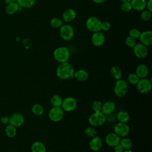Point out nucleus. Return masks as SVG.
<instances>
[{
	"instance_id": "obj_40",
	"label": "nucleus",
	"mask_w": 152,
	"mask_h": 152,
	"mask_svg": "<svg viewBox=\"0 0 152 152\" xmlns=\"http://www.w3.org/2000/svg\"><path fill=\"white\" fill-rule=\"evenodd\" d=\"M113 148H114V151L115 152H123L124 151V148H122V147L119 144L114 146Z\"/></svg>"
},
{
	"instance_id": "obj_35",
	"label": "nucleus",
	"mask_w": 152,
	"mask_h": 152,
	"mask_svg": "<svg viewBox=\"0 0 152 152\" xmlns=\"http://www.w3.org/2000/svg\"><path fill=\"white\" fill-rule=\"evenodd\" d=\"M140 34H141L140 31L135 28H131L129 31V36L131 37L134 39H139Z\"/></svg>"
},
{
	"instance_id": "obj_13",
	"label": "nucleus",
	"mask_w": 152,
	"mask_h": 152,
	"mask_svg": "<svg viewBox=\"0 0 152 152\" xmlns=\"http://www.w3.org/2000/svg\"><path fill=\"white\" fill-rule=\"evenodd\" d=\"M92 44L96 47L102 46L105 42V36L101 31L93 33L91 37Z\"/></svg>"
},
{
	"instance_id": "obj_38",
	"label": "nucleus",
	"mask_w": 152,
	"mask_h": 152,
	"mask_svg": "<svg viewBox=\"0 0 152 152\" xmlns=\"http://www.w3.org/2000/svg\"><path fill=\"white\" fill-rule=\"evenodd\" d=\"M125 42V44L127 46H128L129 48H133L134 46L136 45L135 39L132 38L130 36H128V37H126Z\"/></svg>"
},
{
	"instance_id": "obj_47",
	"label": "nucleus",
	"mask_w": 152,
	"mask_h": 152,
	"mask_svg": "<svg viewBox=\"0 0 152 152\" xmlns=\"http://www.w3.org/2000/svg\"><path fill=\"white\" fill-rule=\"evenodd\" d=\"M48 152H52V151H48Z\"/></svg>"
},
{
	"instance_id": "obj_33",
	"label": "nucleus",
	"mask_w": 152,
	"mask_h": 152,
	"mask_svg": "<svg viewBox=\"0 0 152 152\" xmlns=\"http://www.w3.org/2000/svg\"><path fill=\"white\" fill-rule=\"evenodd\" d=\"M84 133L87 137L91 138H93L97 135V131L93 126L87 127L84 130Z\"/></svg>"
},
{
	"instance_id": "obj_17",
	"label": "nucleus",
	"mask_w": 152,
	"mask_h": 152,
	"mask_svg": "<svg viewBox=\"0 0 152 152\" xmlns=\"http://www.w3.org/2000/svg\"><path fill=\"white\" fill-rule=\"evenodd\" d=\"M115 110V104L112 101L106 102L102 104L101 112H102L105 115H110Z\"/></svg>"
},
{
	"instance_id": "obj_29",
	"label": "nucleus",
	"mask_w": 152,
	"mask_h": 152,
	"mask_svg": "<svg viewBox=\"0 0 152 152\" xmlns=\"http://www.w3.org/2000/svg\"><path fill=\"white\" fill-rule=\"evenodd\" d=\"M17 2L20 7L30 8L34 5L36 0H17Z\"/></svg>"
},
{
	"instance_id": "obj_46",
	"label": "nucleus",
	"mask_w": 152,
	"mask_h": 152,
	"mask_svg": "<svg viewBox=\"0 0 152 152\" xmlns=\"http://www.w3.org/2000/svg\"><path fill=\"white\" fill-rule=\"evenodd\" d=\"M123 152H133V151H131V150H126L124 151Z\"/></svg>"
},
{
	"instance_id": "obj_18",
	"label": "nucleus",
	"mask_w": 152,
	"mask_h": 152,
	"mask_svg": "<svg viewBox=\"0 0 152 152\" xmlns=\"http://www.w3.org/2000/svg\"><path fill=\"white\" fill-rule=\"evenodd\" d=\"M146 2L145 0H131L130 3L132 9L135 11H141L145 8Z\"/></svg>"
},
{
	"instance_id": "obj_31",
	"label": "nucleus",
	"mask_w": 152,
	"mask_h": 152,
	"mask_svg": "<svg viewBox=\"0 0 152 152\" xmlns=\"http://www.w3.org/2000/svg\"><path fill=\"white\" fill-rule=\"evenodd\" d=\"M31 112L36 115H41L44 112V108L40 104L36 103L32 106Z\"/></svg>"
},
{
	"instance_id": "obj_15",
	"label": "nucleus",
	"mask_w": 152,
	"mask_h": 152,
	"mask_svg": "<svg viewBox=\"0 0 152 152\" xmlns=\"http://www.w3.org/2000/svg\"><path fill=\"white\" fill-rule=\"evenodd\" d=\"M120 140H121L120 137L118 135L116 134H115V132H111L108 134L105 138V141L106 144L109 146L112 147L119 144Z\"/></svg>"
},
{
	"instance_id": "obj_8",
	"label": "nucleus",
	"mask_w": 152,
	"mask_h": 152,
	"mask_svg": "<svg viewBox=\"0 0 152 152\" xmlns=\"http://www.w3.org/2000/svg\"><path fill=\"white\" fill-rule=\"evenodd\" d=\"M137 85L138 91L141 94H147L149 93L151 89V82L145 78H140Z\"/></svg>"
},
{
	"instance_id": "obj_14",
	"label": "nucleus",
	"mask_w": 152,
	"mask_h": 152,
	"mask_svg": "<svg viewBox=\"0 0 152 152\" xmlns=\"http://www.w3.org/2000/svg\"><path fill=\"white\" fill-rule=\"evenodd\" d=\"M140 43L145 46H149L152 44V32L150 30H146L142 33L139 37Z\"/></svg>"
},
{
	"instance_id": "obj_36",
	"label": "nucleus",
	"mask_w": 152,
	"mask_h": 152,
	"mask_svg": "<svg viewBox=\"0 0 152 152\" xmlns=\"http://www.w3.org/2000/svg\"><path fill=\"white\" fill-rule=\"evenodd\" d=\"M121 9L122 11H124L125 12H129L132 10V7H131L130 2H122V4L121 5Z\"/></svg>"
},
{
	"instance_id": "obj_30",
	"label": "nucleus",
	"mask_w": 152,
	"mask_h": 152,
	"mask_svg": "<svg viewBox=\"0 0 152 152\" xmlns=\"http://www.w3.org/2000/svg\"><path fill=\"white\" fill-rule=\"evenodd\" d=\"M63 24V20L58 17H53L50 21V25L52 28H59Z\"/></svg>"
},
{
	"instance_id": "obj_48",
	"label": "nucleus",
	"mask_w": 152,
	"mask_h": 152,
	"mask_svg": "<svg viewBox=\"0 0 152 152\" xmlns=\"http://www.w3.org/2000/svg\"><path fill=\"white\" fill-rule=\"evenodd\" d=\"M10 152H11V151H10Z\"/></svg>"
},
{
	"instance_id": "obj_37",
	"label": "nucleus",
	"mask_w": 152,
	"mask_h": 152,
	"mask_svg": "<svg viewBox=\"0 0 152 152\" xmlns=\"http://www.w3.org/2000/svg\"><path fill=\"white\" fill-rule=\"evenodd\" d=\"M102 106V104L99 100H95L92 103V109L94 112L101 111Z\"/></svg>"
},
{
	"instance_id": "obj_32",
	"label": "nucleus",
	"mask_w": 152,
	"mask_h": 152,
	"mask_svg": "<svg viewBox=\"0 0 152 152\" xmlns=\"http://www.w3.org/2000/svg\"><path fill=\"white\" fill-rule=\"evenodd\" d=\"M140 77L135 73H131L128 75L127 80L128 82L134 85H136L140 80Z\"/></svg>"
},
{
	"instance_id": "obj_26",
	"label": "nucleus",
	"mask_w": 152,
	"mask_h": 152,
	"mask_svg": "<svg viewBox=\"0 0 152 152\" xmlns=\"http://www.w3.org/2000/svg\"><path fill=\"white\" fill-rule=\"evenodd\" d=\"M5 132L7 135V136L9 138H12L14 137L16 135L17 133V130H16V127L10 124L8 125L5 129Z\"/></svg>"
},
{
	"instance_id": "obj_42",
	"label": "nucleus",
	"mask_w": 152,
	"mask_h": 152,
	"mask_svg": "<svg viewBox=\"0 0 152 152\" xmlns=\"http://www.w3.org/2000/svg\"><path fill=\"white\" fill-rule=\"evenodd\" d=\"M1 121L4 124H7L8 123H9V118L7 116H2L1 119Z\"/></svg>"
},
{
	"instance_id": "obj_21",
	"label": "nucleus",
	"mask_w": 152,
	"mask_h": 152,
	"mask_svg": "<svg viewBox=\"0 0 152 152\" xmlns=\"http://www.w3.org/2000/svg\"><path fill=\"white\" fill-rule=\"evenodd\" d=\"M74 77H75L78 81H84L87 80L88 77V74L86 70L81 69L75 71Z\"/></svg>"
},
{
	"instance_id": "obj_22",
	"label": "nucleus",
	"mask_w": 152,
	"mask_h": 152,
	"mask_svg": "<svg viewBox=\"0 0 152 152\" xmlns=\"http://www.w3.org/2000/svg\"><path fill=\"white\" fill-rule=\"evenodd\" d=\"M31 152H46V147L40 141H35L31 147Z\"/></svg>"
},
{
	"instance_id": "obj_41",
	"label": "nucleus",
	"mask_w": 152,
	"mask_h": 152,
	"mask_svg": "<svg viewBox=\"0 0 152 152\" xmlns=\"http://www.w3.org/2000/svg\"><path fill=\"white\" fill-rule=\"evenodd\" d=\"M145 8L147 10L152 12V0H148L147 2H146Z\"/></svg>"
},
{
	"instance_id": "obj_19",
	"label": "nucleus",
	"mask_w": 152,
	"mask_h": 152,
	"mask_svg": "<svg viewBox=\"0 0 152 152\" xmlns=\"http://www.w3.org/2000/svg\"><path fill=\"white\" fill-rule=\"evenodd\" d=\"M76 12L72 9H68L62 14V19L66 23H69L73 21L76 17Z\"/></svg>"
},
{
	"instance_id": "obj_4",
	"label": "nucleus",
	"mask_w": 152,
	"mask_h": 152,
	"mask_svg": "<svg viewBox=\"0 0 152 152\" xmlns=\"http://www.w3.org/2000/svg\"><path fill=\"white\" fill-rule=\"evenodd\" d=\"M74 34V30L72 26L69 24H63L59 28L60 37L65 41L71 40Z\"/></svg>"
},
{
	"instance_id": "obj_27",
	"label": "nucleus",
	"mask_w": 152,
	"mask_h": 152,
	"mask_svg": "<svg viewBox=\"0 0 152 152\" xmlns=\"http://www.w3.org/2000/svg\"><path fill=\"white\" fill-rule=\"evenodd\" d=\"M50 102L53 107H61L62 102V99L60 96L55 94L52 96Z\"/></svg>"
},
{
	"instance_id": "obj_7",
	"label": "nucleus",
	"mask_w": 152,
	"mask_h": 152,
	"mask_svg": "<svg viewBox=\"0 0 152 152\" xmlns=\"http://www.w3.org/2000/svg\"><path fill=\"white\" fill-rule=\"evenodd\" d=\"M49 119L53 122H59L64 116V110L61 107H53L49 112Z\"/></svg>"
},
{
	"instance_id": "obj_43",
	"label": "nucleus",
	"mask_w": 152,
	"mask_h": 152,
	"mask_svg": "<svg viewBox=\"0 0 152 152\" xmlns=\"http://www.w3.org/2000/svg\"><path fill=\"white\" fill-rule=\"evenodd\" d=\"M91 1L96 4H102L105 2L106 0H91Z\"/></svg>"
},
{
	"instance_id": "obj_6",
	"label": "nucleus",
	"mask_w": 152,
	"mask_h": 152,
	"mask_svg": "<svg viewBox=\"0 0 152 152\" xmlns=\"http://www.w3.org/2000/svg\"><path fill=\"white\" fill-rule=\"evenodd\" d=\"M114 93L119 97H122L124 96L128 91V83L121 78L116 80L114 86Z\"/></svg>"
},
{
	"instance_id": "obj_10",
	"label": "nucleus",
	"mask_w": 152,
	"mask_h": 152,
	"mask_svg": "<svg viewBox=\"0 0 152 152\" xmlns=\"http://www.w3.org/2000/svg\"><path fill=\"white\" fill-rule=\"evenodd\" d=\"M114 131L119 137H125L129 132V127L126 123L118 122L114 126Z\"/></svg>"
},
{
	"instance_id": "obj_5",
	"label": "nucleus",
	"mask_w": 152,
	"mask_h": 152,
	"mask_svg": "<svg viewBox=\"0 0 152 152\" xmlns=\"http://www.w3.org/2000/svg\"><path fill=\"white\" fill-rule=\"evenodd\" d=\"M105 121V115L101 111L94 112L88 118V122L92 126H101Z\"/></svg>"
},
{
	"instance_id": "obj_3",
	"label": "nucleus",
	"mask_w": 152,
	"mask_h": 152,
	"mask_svg": "<svg viewBox=\"0 0 152 152\" xmlns=\"http://www.w3.org/2000/svg\"><path fill=\"white\" fill-rule=\"evenodd\" d=\"M102 21L97 17L91 16L88 18L86 21V26L87 28L92 33L101 31Z\"/></svg>"
},
{
	"instance_id": "obj_12",
	"label": "nucleus",
	"mask_w": 152,
	"mask_h": 152,
	"mask_svg": "<svg viewBox=\"0 0 152 152\" xmlns=\"http://www.w3.org/2000/svg\"><path fill=\"white\" fill-rule=\"evenodd\" d=\"M24 122V116L18 112L13 113L9 118V123L10 124L14 126L15 127L21 126Z\"/></svg>"
},
{
	"instance_id": "obj_44",
	"label": "nucleus",
	"mask_w": 152,
	"mask_h": 152,
	"mask_svg": "<svg viewBox=\"0 0 152 152\" xmlns=\"http://www.w3.org/2000/svg\"><path fill=\"white\" fill-rule=\"evenodd\" d=\"M5 2H6L7 4H9L16 2H17V0H5Z\"/></svg>"
},
{
	"instance_id": "obj_9",
	"label": "nucleus",
	"mask_w": 152,
	"mask_h": 152,
	"mask_svg": "<svg viewBox=\"0 0 152 152\" xmlns=\"http://www.w3.org/2000/svg\"><path fill=\"white\" fill-rule=\"evenodd\" d=\"M77 101L72 97H67L62 100L61 107L64 111L71 112L77 107Z\"/></svg>"
},
{
	"instance_id": "obj_25",
	"label": "nucleus",
	"mask_w": 152,
	"mask_h": 152,
	"mask_svg": "<svg viewBox=\"0 0 152 152\" xmlns=\"http://www.w3.org/2000/svg\"><path fill=\"white\" fill-rule=\"evenodd\" d=\"M110 75L112 77V78L116 80L121 78L122 71H121L120 68H119L117 66H112L110 69Z\"/></svg>"
},
{
	"instance_id": "obj_45",
	"label": "nucleus",
	"mask_w": 152,
	"mask_h": 152,
	"mask_svg": "<svg viewBox=\"0 0 152 152\" xmlns=\"http://www.w3.org/2000/svg\"><path fill=\"white\" fill-rule=\"evenodd\" d=\"M121 2H130L131 0H120Z\"/></svg>"
},
{
	"instance_id": "obj_24",
	"label": "nucleus",
	"mask_w": 152,
	"mask_h": 152,
	"mask_svg": "<svg viewBox=\"0 0 152 152\" xmlns=\"http://www.w3.org/2000/svg\"><path fill=\"white\" fill-rule=\"evenodd\" d=\"M116 118L119 122L126 123L129 119V115L127 112L122 110L118 113Z\"/></svg>"
},
{
	"instance_id": "obj_16",
	"label": "nucleus",
	"mask_w": 152,
	"mask_h": 152,
	"mask_svg": "<svg viewBox=\"0 0 152 152\" xmlns=\"http://www.w3.org/2000/svg\"><path fill=\"white\" fill-rule=\"evenodd\" d=\"M103 145L102 140L98 136H95L91 138L89 142V146L91 150L94 151L100 150Z\"/></svg>"
},
{
	"instance_id": "obj_39",
	"label": "nucleus",
	"mask_w": 152,
	"mask_h": 152,
	"mask_svg": "<svg viewBox=\"0 0 152 152\" xmlns=\"http://www.w3.org/2000/svg\"><path fill=\"white\" fill-rule=\"evenodd\" d=\"M110 28V24L109 21H103L101 23V30L103 31H108Z\"/></svg>"
},
{
	"instance_id": "obj_23",
	"label": "nucleus",
	"mask_w": 152,
	"mask_h": 152,
	"mask_svg": "<svg viewBox=\"0 0 152 152\" xmlns=\"http://www.w3.org/2000/svg\"><path fill=\"white\" fill-rule=\"evenodd\" d=\"M20 7L19 6V5L18 4V3L17 2L11 3V4H9L5 7V11L8 14L12 15V14L15 13L17 11H18L19 10Z\"/></svg>"
},
{
	"instance_id": "obj_1",
	"label": "nucleus",
	"mask_w": 152,
	"mask_h": 152,
	"mask_svg": "<svg viewBox=\"0 0 152 152\" xmlns=\"http://www.w3.org/2000/svg\"><path fill=\"white\" fill-rule=\"evenodd\" d=\"M74 72L73 66L68 62L60 63L56 69V75L62 80L73 78Z\"/></svg>"
},
{
	"instance_id": "obj_34",
	"label": "nucleus",
	"mask_w": 152,
	"mask_h": 152,
	"mask_svg": "<svg viewBox=\"0 0 152 152\" xmlns=\"http://www.w3.org/2000/svg\"><path fill=\"white\" fill-rule=\"evenodd\" d=\"M140 17H141V19L142 21H147L150 19V18L151 17V12L147 10H142Z\"/></svg>"
},
{
	"instance_id": "obj_28",
	"label": "nucleus",
	"mask_w": 152,
	"mask_h": 152,
	"mask_svg": "<svg viewBox=\"0 0 152 152\" xmlns=\"http://www.w3.org/2000/svg\"><path fill=\"white\" fill-rule=\"evenodd\" d=\"M119 144L122 147L124 150H130L132 146V142L131 139L124 138L120 140Z\"/></svg>"
},
{
	"instance_id": "obj_11",
	"label": "nucleus",
	"mask_w": 152,
	"mask_h": 152,
	"mask_svg": "<svg viewBox=\"0 0 152 152\" xmlns=\"http://www.w3.org/2000/svg\"><path fill=\"white\" fill-rule=\"evenodd\" d=\"M133 52L134 55L140 59L144 58L146 57L148 53V49L147 46L141 44V43H136L133 48Z\"/></svg>"
},
{
	"instance_id": "obj_20",
	"label": "nucleus",
	"mask_w": 152,
	"mask_h": 152,
	"mask_svg": "<svg viewBox=\"0 0 152 152\" xmlns=\"http://www.w3.org/2000/svg\"><path fill=\"white\" fill-rule=\"evenodd\" d=\"M135 74L140 77V78H145L148 74V68L147 65L144 64H140L137 66Z\"/></svg>"
},
{
	"instance_id": "obj_2",
	"label": "nucleus",
	"mask_w": 152,
	"mask_h": 152,
	"mask_svg": "<svg viewBox=\"0 0 152 152\" xmlns=\"http://www.w3.org/2000/svg\"><path fill=\"white\" fill-rule=\"evenodd\" d=\"M53 55L54 59L59 63H64L68 62L70 57V52L69 49L65 46H61L56 48Z\"/></svg>"
}]
</instances>
